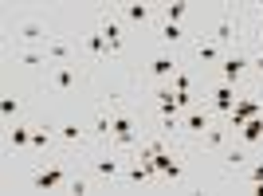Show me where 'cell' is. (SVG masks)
Here are the masks:
<instances>
[{
  "instance_id": "13",
  "label": "cell",
  "mask_w": 263,
  "mask_h": 196,
  "mask_svg": "<svg viewBox=\"0 0 263 196\" xmlns=\"http://www.w3.org/2000/svg\"><path fill=\"white\" fill-rule=\"evenodd\" d=\"M59 138H63L67 145H83V142H87V138H83V126H79V122H63V126H59Z\"/></svg>"
},
{
  "instance_id": "21",
  "label": "cell",
  "mask_w": 263,
  "mask_h": 196,
  "mask_svg": "<svg viewBox=\"0 0 263 196\" xmlns=\"http://www.w3.org/2000/svg\"><path fill=\"white\" fill-rule=\"evenodd\" d=\"M232 35H236V24H232V16H224V20L216 24V44H228Z\"/></svg>"
},
{
  "instance_id": "9",
  "label": "cell",
  "mask_w": 263,
  "mask_h": 196,
  "mask_svg": "<svg viewBox=\"0 0 263 196\" xmlns=\"http://www.w3.org/2000/svg\"><path fill=\"white\" fill-rule=\"evenodd\" d=\"M99 32L106 35V47H110V55H118V51H122V24L114 20V16H106Z\"/></svg>"
},
{
  "instance_id": "18",
  "label": "cell",
  "mask_w": 263,
  "mask_h": 196,
  "mask_svg": "<svg viewBox=\"0 0 263 196\" xmlns=\"http://www.w3.org/2000/svg\"><path fill=\"white\" fill-rule=\"evenodd\" d=\"M224 142H228V133L220 130V126H209V130H204V145H212V149H224Z\"/></svg>"
},
{
  "instance_id": "28",
  "label": "cell",
  "mask_w": 263,
  "mask_h": 196,
  "mask_svg": "<svg viewBox=\"0 0 263 196\" xmlns=\"http://www.w3.org/2000/svg\"><path fill=\"white\" fill-rule=\"evenodd\" d=\"M255 16H259V20H263V4H255Z\"/></svg>"
},
{
  "instance_id": "11",
  "label": "cell",
  "mask_w": 263,
  "mask_h": 196,
  "mask_svg": "<svg viewBox=\"0 0 263 196\" xmlns=\"http://www.w3.org/2000/svg\"><path fill=\"white\" fill-rule=\"evenodd\" d=\"M8 142L16 145V149H32V126H24V122L8 126Z\"/></svg>"
},
{
  "instance_id": "25",
  "label": "cell",
  "mask_w": 263,
  "mask_h": 196,
  "mask_svg": "<svg viewBox=\"0 0 263 196\" xmlns=\"http://www.w3.org/2000/svg\"><path fill=\"white\" fill-rule=\"evenodd\" d=\"M197 55H200V59H204V63H212V59H216V44H204V40H200V44H197Z\"/></svg>"
},
{
  "instance_id": "5",
  "label": "cell",
  "mask_w": 263,
  "mask_h": 196,
  "mask_svg": "<svg viewBox=\"0 0 263 196\" xmlns=\"http://www.w3.org/2000/svg\"><path fill=\"white\" fill-rule=\"evenodd\" d=\"M16 32H20V40H24V44H47V40H51V32H47V28H44L40 20H24L20 28H16Z\"/></svg>"
},
{
  "instance_id": "23",
  "label": "cell",
  "mask_w": 263,
  "mask_h": 196,
  "mask_svg": "<svg viewBox=\"0 0 263 196\" xmlns=\"http://www.w3.org/2000/svg\"><path fill=\"white\" fill-rule=\"evenodd\" d=\"M47 142H51V130H32V149H47Z\"/></svg>"
},
{
  "instance_id": "15",
  "label": "cell",
  "mask_w": 263,
  "mask_h": 196,
  "mask_svg": "<svg viewBox=\"0 0 263 196\" xmlns=\"http://www.w3.org/2000/svg\"><path fill=\"white\" fill-rule=\"evenodd\" d=\"M185 130H189V133H204V130H209L204 110H193V114H185Z\"/></svg>"
},
{
  "instance_id": "26",
  "label": "cell",
  "mask_w": 263,
  "mask_h": 196,
  "mask_svg": "<svg viewBox=\"0 0 263 196\" xmlns=\"http://www.w3.org/2000/svg\"><path fill=\"white\" fill-rule=\"evenodd\" d=\"M248 181H252V188H255V185H259V181H263V161H259V165H252V169H248Z\"/></svg>"
},
{
  "instance_id": "10",
  "label": "cell",
  "mask_w": 263,
  "mask_h": 196,
  "mask_svg": "<svg viewBox=\"0 0 263 196\" xmlns=\"http://www.w3.org/2000/svg\"><path fill=\"white\" fill-rule=\"evenodd\" d=\"M44 51H47L51 63H71V44H67V40H47Z\"/></svg>"
},
{
  "instance_id": "14",
  "label": "cell",
  "mask_w": 263,
  "mask_h": 196,
  "mask_svg": "<svg viewBox=\"0 0 263 196\" xmlns=\"http://www.w3.org/2000/svg\"><path fill=\"white\" fill-rule=\"evenodd\" d=\"M126 20L130 24H149V16H154V8H149V4H126Z\"/></svg>"
},
{
  "instance_id": "27",
  "label": "cell",
  "mask_w": 263,
  "mask_h": 196,
  "mask_svg": "<svg viewBox=\"0 0 263 196\" xmlns=\"http://www.w3.org/2000/svg\"><path fill=\"white\" fill-rule=\"evenodd\" d=\"M252 67H255V75L263 79V51H255V59H252Z\"/></svg>"
},
{
  "instance_id": "24",
  "label": "cell",
  "mask_w": 263,
  "mask_h": 196,
  "mask_svg": "<svg viewBox=\"0 0 263 196\" xmlns=\"http://www.w3.org/2000/svg\"><path fill=\"white\" fill-rule=\"evenodd\" d=\"M0 114H4V118H16V114H20V102H16V98H0Z\"/></svg>"
},
{
  "instance_id": "22",
  "label": "cell",
  "mask_w": 263,
  "mask_h": 196,
  "mask_svg": "<svg viewBox=\"0 0 263 196\" xmlns=\"http://www.w3.org/2000/svg\"><path fill=\"white\" fill-rule=\"evenodd\" d=\"M240 133H243V142H248V145H255V142L263 138V122H248Z\"/></svg>"
},
{
  "instance_id": "12",
  "label": "cell",
  "mask_w": 263,
  "mask_h": 196,
  "mask_svg": "<svg viewBox=\"0 0 263 196\" xmlns=\"http://www.w3.org/2000/svg\"><path fill=\"white\" fill-rule=\"evenodd\" d=\"M110 130H114V114L99 110V114L90 118V133H95V138H110Z\"/></svg>"
},
{
  "instance_id": "7",
  "label": "cell",
  "mask_w": 263,
  "mask_h": 196,
  "mask_svg": "<svg viewBox=\"0 0 263 196\" xmlns=\"http://www.w3.org/2000/svg\"><path fill=\"white\" fill-rule=\"evenodd\" d=\"M177 71H181V63H177L173 55H157L154 63H149V75H154L157 83H165V79H173Z\"/></svg>"
},
{
  "instance_id": "20",
  "label": "cell",
  "mask_w": 263,
  "mask_h": 196,
  "mask_svg": "<svg viewBox=\"0 0 263 196\" xmlns=\"http://www.w3.org/2000/svg\"><path fill=\"white\" fill-rule=\"evenodd\" d=\"M161 40L165 44H181V40H185V28H181V24H161Z\"/></svg>"
},
{
  "instance_id": "16",
  "label": "cell",
  "mask_w": 263,
  "mask_h": 196,
  "mask_svg": "<svg viewBox=\"0 0 263 196\" xmlns=\"http://www.w3.org/2000/svg\"><path fill=\"white\" fill-rule=\"evenodd\" d=\"M161 12H165V24H181V20H185V12H189V4L173 0V4H161Z\"/></svg>"
},
{
  "instance_id": "19",
  "label": "cell",
  "mask_w": 263,
  "mask_h": 196,
  "mask_svg": "<svg viewBox=\"0 0 263 196\" xmlns=\"http://www.w3.org/2000/svg\"><path fill=\"white\" fill-rule=\"evenodd\" d=\"M16 59H20L24 67H44V63H51V59H47V51H20Z\"/></svg>"
},
{
  "instance_id": "2",
  "label": "cell",
  "mask_w": 263,
  "mask_h": 196,
  "mask_svg": "<svg viewBox=\"0 0 263 196\" xmlns=\"http://www.w3.org/2000/svg\"><path fill=\"white\" fill-rule=\"evenodd\" d=\"M63 181H67L63 165H51V169H40V173L32 177V188H35V192H51V188H59Z\"/></svg>"
},
{
  "instance_id": "3",
  "label": "cell",
  "mask_w": 263,
  "mask_h": 196,
  "mask_svg": "<svg viewBox=\"0 0 263 196\" xmlns=\"http://www.w3.org/2000/svg\"><path fill=\"white\" fill-rule=\"evenodd\" d=\"M212 110H220V114H232V110H236V87H232V83H220V87L212 90Z\"/></svg>"
},
{
  "instance_id": "29",
  "label": "cell",
  "mask_w": 263,
  "mask_h": 196,
  "mask_svg": "<svg viewBox=\"0 0 263 196\" xmlns=\"http://www.w3.org/2000/svg\"><path fill=\"white\" fill-rule=\"evenodd\" d=\"M255 192H263V181H259V185H255Z\"/></svg>"
},
{
  "instance_id": "17",
  "label": "cell",
  "mask_w": 263,
  "mask_h": 196,
  "mask_svg": "<svg viewBox=\"0 0 263 196\" xmlns=\"http://www.w3.org/2000/svg\"><path fill=\"white\" fill-rule=\"evenodd\" d=\"M87 51L95 55V59H102V55H110V47H106V35H102V32L87 35Z\"/></svg>"
},
{
  "instance_id": "1",
  "label": "cell",
  "mask_w": 263,
  "mask_h": 196,
  "mask_svg": "<svg viewBox=\"0 0 263 196\" xmlns=\"http://www.w3.org/2000/svg\"><path fill=\"white\" fill-rule=\"evenodd\" d=\"M248 67H252V59H248L243 51L228 55V59H224V67H220V83H232V87H236V83L248 75Z\"/></svg>"
},
{
  "instance_id": "8",
  "label": "cell",
  "mask_w": 263,
  "mask_h": 196,
  "mask_svg": "<svg viewBox=\"0 0 263 196\" xmlns=\"http://www.w3.org/2000/svg\"><path fill=\"white\" fill-rule=\"evenodd\" d=\"M51 83H55L59 90H71V87L79 83V67H71V63H55V67H51Z\"/></svg>"
},
{
  "instance_id": "4",
  "label": "cell",
  "mask_w": 263,
  "mask_h": 196,
  "mask_svg": "<svg viewBox=\"0 0 263 196\" xmlns=\"http://www.w3.org/2000/svg\"><path fill=\"white\" fill-rule=\"evenodd\" d=\"M95 177H99V181H118L122 177V161L114 157V153H102L99 161H95Z\"/></svg>"
},
{
  "instance_id": "6",
  "label": "cell",
  "mask_w": 263,
  "mask_h": 196,
  "mask_svg": "<svg viewBox=\"0 0 263 196\" xmlns=\"http://www.w3.org/2000/svg\"><path fill=\"white\" fill-rule=\"evenodd\" d=\"M110 138L118 145H134L138 142V133H134V122L126 118V114H114V130H110Z\"/></svg>"
},
{
  "instance_id": "30",
  "label": "cell",
  "mask_w": 263,
  "mask_h": 196,
  "mask_svg": "<svg viewBox=\"0 0 263 196\" xmlns=\"http://www.w3.org/2000/svg\"><path fill=\"white\" fill-rule=\"evenodd\" d=\"M259 102H263V98H259Z\"/></svg>"
}]
</instances>
